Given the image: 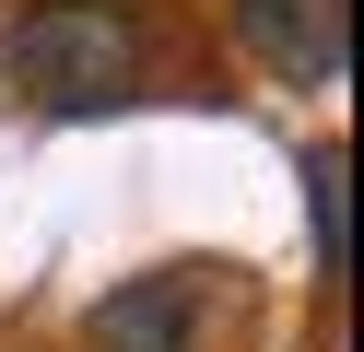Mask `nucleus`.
<instances>
[{
	"label": "nucleus",
	"instance_id": "f257e3e1",
	"mask_svg": "<svg viewBox=\"0 0 364 352\" xmlns=\"http://www.w3.org/2000/svg\"><path fill=\"white\" fill-rule=\"evenodd\" d=\"M12 70H24L36 106L95 117L141 82V23H129V0H36L12 23Z\"/></svg>",
	"mask_w": 364,
	"mask_h": 352
},
{
	"label": "nucleus",
	"instance_id": "f03ea898",
	"mask_svg": "<svg viewBox=\"0 0 364 352\" xmlns=\"http://www.w3.org/2000/svg\"><path fill=\"white\" fill-rule=\"evenodd\" d=\"M235 23H247V47H259L282 82H306V94H329L341 70H353V0H235Z\"/></svg>",
	"mask_w": 364,
	"mask_h": 352
},
{
	"label": "nucleus",
	"instance_id": "7ed1b4c3",
	"mask_svg": "<svg viewBox=\"0 0 364 352\" xmlns=\"http://www.w3.org/2000/svg\"><path fill=\"white\" fill-rule=\"evenodd\" d=\"M188 329H200V282L188 270H141L82 317V341L95 352H188Z\"/></svg>",
	"mask_w": 364,
	"mask_h": 352
},
{
	"label": "nucleus",
	"instance_id": "20e7f679",
	"mask_svg": "<svg viewBox=\"0 0 364 352\" xmlns=\"http://www.w3.org/2000/svg\"><path fill=\"white\" fill-rule=\"evenodd\" d=\"M341 176H353V164H341V153H317L306 164V211H317V270H353V188H341Z\"/></svg>",
	"mask_w": 364,
	"mask_h": 352
}]
</instances>
